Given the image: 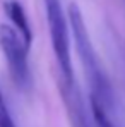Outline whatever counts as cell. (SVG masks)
<instances>
[{
	"label": "cell",
	"instance_id": "8992f818",
	"mask_svg": "<svg viewBox=\"0 0 125 127\" xmlns=\"http://www.w3.org/2000/svg\"><path fill=\"white\" fill-rule=\"evenodd\" d=\"M91 117H93L94 127H115L106 106L94 96H91Z\"/></svg>",
	"mask_w": 125,
	"mask_h": 127
},
{
	"label": "cell",
	"instance_id": "5b68a950",
	"mask_svg": "<svg viewBox=\"0 0 125 127\" xmlns=\"http://www.w3.org/2000/svg\"><path fill=\"white\" fill-rule=\"evenodd\" d=\"M3 10L7 14V17L10 19V22L14 24V28L19 31V34L22 36V40L26 41L27 46H31L33 41V31H31V24L26 17V12L22 9V5L16 0H10V2H5L3 5Z\"/></svg>",
	"mask_w": 125,
	"mask_h": 127
},
{
	"label": "cell",
	"instance_id": "6da1fadb",
	"mask_svg": "<svg viewBox=\"0 0 125 127\" xmlns=\"http://www.w3.org/2000/svg\"><path fill=\"white\" fill-rule=\"evenodd\" d=\"M69 21H70L72 36H74V41H75V50L81 57L84 72H86L87 83L91 88V96L98 98L106 106V110L111 113V110L115 106L113 91H111V86L108 83L103 69L100 65V60L96 57V52H94V46L91 43L86 22L82 19V12L75 3L69 5Z\"/></svg>",
	"mask_w": 125,
	"mask_h": 127
},
{
	"label": "cell",
	"instance_id": "3957f363",
	"mask_svg": "<svg viewBox=\"0 0 125 127\" xmlns=\"http://www.w3.org/2000/svg\"><path fill=\"white\" fill-rule=\"evenodd\" d=\"M46 9V21L51 36L53 52L57 57V64L60 69V77L65 81H74V69H72V59H70V40H69V29H67V19L62 9L60 0H45Z\"/></svg>",
	"mask_w": 125,
	"mask_h": 127
},
{
	"label": "cell",
	"instance_id": "52a82bcc",
	"mask_svg": "<svg viewBox=\"0 0 125 127\" xmlns=\"http://www.w3.org/2000/svg\"><path fill=\"white\" fill-rule=\"evenodd\" d=\"M0 127H16L14 119H12V115H10L9 108H7L2 89H0Z\"/></svg>",
	"mask_w": 125,
	"mask_h": 127
},
{
	"label": "cell",
	"instance_id": "7a4b0ae2",
	"mask_svg": "<svg viewBox=\"0 0 125 127\" xmlns=\"http://www.w3.org/2000/svg\"><path fill=\"white\" fill-rule=\"evenodd\" d=\"M0 48L5 55L12 81L19 89L27 91L33 84L29 62H27L29 46L26 45V41L22 40V36L16 28H10L7 24L0 26Z\"/></svg>",
	"mask_w": 125,
	"mask_h": 127
},
{
	"label": "cell",
	"instance_id": "277c9868",
	"mask_svg": "<svg viewBox=\"0 0 125 127\" xmlns=\"http://www.w3.org/2000/svg\"><path fill=\"white\" fill-rule=\"evenodd\" d=\"M58 88L72 127H94V122H91L89 119L87 108L84 105L81 91L75 86V81H65L63 77H58Z\"/></svg>",
	"mask_w": 125,
	"mask_h": 127
}]
</instances>
